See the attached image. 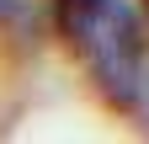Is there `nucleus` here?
I'll return each instance as SVG.
<instances>
[{
	"label": "nucleus",
	"mask_w": 149,
	"mask_h": 144,
	"mask_svg": "<svg viewBox=\"0 0 149 144\" xmlns=\"http://www.w3.org/2000/svg\"><path fill=\"white\" fill-rule=\"evenodd\" d=\"M53 6H59V27L69 48L85 59L101 96L139 112L149 91V48H144L139 16L123 0H53Z\"/></svg>",
	"instance_id": "obj_1"
}]
</instances>
